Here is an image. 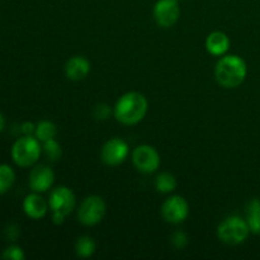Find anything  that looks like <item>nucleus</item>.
Here are the masks:
<instances>
[{
	"mask_svg": "<svg viewBox=\"0 0 260 260\" xmlns=\"http://www.w3.org/2000/svg\"><path fill=\"white\" fill-rule=\"evenodd\" d=\"M149 102L139 91H128L118 98L113 108L114 118L124 126H134L145 118Z\"/></svg>",
	"mask_w": 260,
	"mask_h": 260,
	"instance_id": "obj_1",
	"label": "nucleus"
},
{
	"mask_svg": "<svg viewBox=\"0 0 260 260\" xmlns=\"http://www.w3.org/2000/svg\"><path fill=\"white\" fill-rule=\"evenodd\" d=\"M248 74L245 60L238 55H223L215 68V78L226 89L238 88L244 83Z\"/></svg>",
	"mask_w": 260,
	"mask_h": 260,
	"instance_id": "obj_2",
	"label": "nucleus"
},
{
	"mask_svg": "<svg viewBox=\"0 0 260 260\" xmlns=\"http://www.w3.org/2000/svg\"><path fill=\"white\" fill-rule=\"evenodd\" d=\"M48 206H50L51 213H52L53 223L61 225V223H63L65 218L75 210V194L70 188L65 187V185L56 187L50 193Z\"/></svg>",
	"mask_w": 260,
	"mask_h": 260,
	"instance_id": "obj_3",
	"label": "nucleus"
},
{
	"mask_svg": "<svg viewBox=\"0 0 260 260\" xmlns=\"http://www.w3.org/2000/svg\"><path fill=\"white\" fill-rule=\"evenodd\" d=\"M42 152L41 142L33 136H23L12 146V159L18 167L28 168L38 161Z\"/></svg>",
	"mask_w": 260,
	"mask_h": 260,
	"instance_id": "obj_4",
	"label": "nucleus"
},
{
	"mask_svg": "<svg viewBox=\"0 0 260 260\" xmlns=\"http://www.w3.org/2000/svg\"><path fill=\"white\" fill-rule=\"evenodd\" d=\"M250 234L248 222L240 216H229L217 228V236L223 244L239 245L248 239Z\"/></svg>",
	"mask_w": 260,
	"mask_h": 260,
	"instance_id": "obj_5",
	"label": "nucleus"
},
{
	"mask_svg": "<svg viewBox=\"0 0 260 260\" xmlns=\"http://www.w3.org/2000/svg\"><path fill=\"white\" fill-rule=\"evenodd\" d=\"M106 202L99 196H89L78 208V220L85 226L98 225L106 216Z\"/></svg>",
	"mask_w": 260,
	"mask_h": 260,
	"instance_id": "obj_6",
	"label": "nucleus"
},
{
	"mask_svg": "<svg viewBox=\"0 0 260 260\" xmlns=\"http://www.w3.org/2000/svg\"><path fill=\"white\" fill-rule=\"evenodd\" d=\"M132 161L135 168L144 174H152L160 168V155L154 146L140 145L132 151Z\"/></svg>",
	"mask_w": 260,
	"mask_h": 260,
	"instance_id": "obj_7",
	"label": "nucleus"
},
{
	"mask_svg": "<svg viewBox=\"0 0 260 260\" xmlns=\"http://www.w3.org/2000/svg\"><path fill=\"white\" fill-rule=\"evenodd\" d=\"M188 215H189V205L180 196H172L162 203L161 216L168 223L179 225L187 220Z\"/></svg>",
	"mask_w": 260,
	"mask_h": 260,
	"instance_id": "obj_8",
	"label": "nucleus"
},
{
	"mask_svg": "<svg viewBox=\"0 0 260 260\" xmlns=\"http://www.w3.org/2000/svg\"><path fill=\"white\" fill-rule=\"evenodd\" d=\"M152 15L156 24L161 28H170L180 17V5L178 0H157Z\"/></svg>",
	"mask_w": 260,
	"mask_h": 260,
	"instance_id": "obj_9",
	"label": "nucleus"
},
{
	"mask_svg": "<svg viewBox=\"0 0 260 260\" xmlns=\"http://www.w3.org/2000/svg\"><path fill=\"white\" fill-rule=\"evenodd\" d=\"M129 155V147L124 140L119 137H113L109 139L106 144L103 145L101 151L102 161L108 167H117L121 165L127 156Z\"/></svg>",
	"mask_w": 260,
	"mask_h": 260,
	"instance_id": "obj_10",
	"label": "nucleus"
},
{
	"mask_svg": "<svg viewBox=\"0 0 260 260\" xmlns=\"http://www.w3.org/2000/svg\"><path fill=\"white\" fill-rule=\"evenodd\" d=\"M53 182H55V174H53V170L47 165H36L30 170L28 183H29V187L33 192H47L52 187Z\"/></svg>",
	"mask_w": 260,
	"mask_h": 260,
	"instance_id": "obj_11",
	"label": "nucleus"
},
{
	"mask_svg": "<svg viewBox=\"0 0 260 260\" xmlns=\"http://www.w3.org/2000/svg\"><path fill=\"white\" fill-rule=\"evenodd\" d=\"M90 61L85 56H73L65 63V75L69 80H84L90 73Z\"/></svg>",
	"mask_w": 260,
	"mask_h": 260,
	"instance_id": "obj_12",
	"label": "nucleus"
},
{
	"mask_svg": "<svg viewBox=\"0 0 260 260\" xmlns=\"http://www.w3.org/2000/svg\"><path fill=\"white\" fill-rule=\"evenodd\" d=\"M48 208H50L48 202H46L45 198L41 197L37 192L28 194L23 201V211L32 220H41L45 217Z\"/></svg>",
	"mask_w": 260,
	"mask_h": 260,
	"instance_id": "obj_13",
	"label": "nucleus"
},
{
	"mask_svg": "<svg viewBox=\"0 0 260 260\" xmlns=\"http://www.w3.org/2000/svg\"><path fill=\"white\" fill-rule=\"evenodd\" d=\"M206 48L213 56H223L230 48V38L221 30L210 33L206 38Z\"/></svg>",
	"mask_w": 260,
	"mask_h": 260,
	"instance_id": "obj_14",
	"label": "nucleus"
},
{
	"mask_svg": "<svg viewBox=\"0 0 260 260\" xmlns=\"http://www.w3.org/2000/svg\"><path fill=\"white\" fill-rule=\"evenodd\" d=\"M246 222L250 233L260 235V200L254 198L246 207Z\"/></svg>",
	"mask_w": 260,
	"mask_h": 260,
	"instance_id": "obj_15",
	"label": "nucleus"
},
{
	"mask_svg": "<svg viewBox=\"0 0 260 260\" xmlns=\"http://www.w3.org/2000/svg\"><path fill=\"white\" fill-rule=\"evenodd\" d=\"M56 136H57V126L53 122L43 119L36 124L35 137L40 142H46L48 140L55 139Z\"/></svg>",
	"mask_w": 260,
	"mask_h": 260,
	"instance_id": "obj_16",
	"label": "nucleus"
},
{
	"mask_svg": "<svg viewBox=\"0 0 260 260\" xmlns=\"http://www.w3.org/2000/svg\"><path fill=\"white\" fill-rule=\"evenodd\" d=\"M155 188L157 192L162 193V194L172 193L177 188V179L172 173L162 172L157 174L156 179H155Z\"/></svg>",
	"mask_w": 260,
	"mask_h": 260,
	"instance_id": "obj_17",
	"label": "nucleus"
},
{
	"mask_svg": "<svg viewBox=\"0 0 260 260\" xmlns=\"http://www.w3.org/2000/svg\"><path fill=\"white\" fill-rule=\"evenodd\" d=\"M95 241L88 235L80 236L75 243V253L79 258H89L95 253Z\"/></svg>",
	"mask_w": 260,
	"mask_h": 260,
	"instance_id": "obj_18",
	"label": "nucleus"
},
{
	"mask_svg": "<svg viewBox=\"0 0 260 260\" xmlns=\"http://www.w3.org/2000/svg\"><path fill=\"white\" fill-rule=\"evenodd\" d=\"M15 182V173L12 167L0 164V194L7 193Z\"/></svg>",
	"mask_w": 260,
	"mask_h": 260,
	"instance_id": "obj_19",
	"label": "nucleus"
},
{
	"mask_svg": "<svg viewBox=\"0 0 260 260\" xmlns=\"http://www.w3.org/2000/svg\"><path fill=\"white\" fill-rule=\"evenodd\" d=\"M42 151L46 155L50 161L56 162L61 159L62 156V149H61V145L56 141L55 139L48 140V141L42 142Z\"/></svg>",
	"mask_w": 260,
	"mask_h": 260,
	"instance_id": "obj_20",
	"label": "nucleus"
},
{
	"mask_svg": "<svg viewBox=\"0 0 260 260\" xmlns=\"http://www.w3.org/2000/svg\"><path fill=\"white\" fill-rule=\"evenodd\" d=\"M3 259H9V260H23L25 258L24 253H23L22 248L17 245H12L4 250L2 254Z\"/></svg>",
	"mask_w": 260,
	"mask_h": 260,
	"instance_id": "obj_21",
	"label": "nucleus"
},
{
	"mask_svg": "<svg viewBox=\"0 0 260 260\" xmlns=\"http://www.w3.org/2000/svg\"><path fill=\"white\" fill-rule=\"evenodd\" d=\"M111 113H112L111 107L107 106V104L104 103H101L98 104V106H95V108H94L93 111L94 118L98 119V121H106V119L111 116Z\"/></svg>",
	"mask_w": 260,
	"mask_h": 260,
	"instance_id": "obj_22",
	"label": "nucleus"
},
{
	"mask_svg": "<svg viewBox=\"0 0 260 260\" xmlns=\"http://www.w3.org/2000/svg\"><path fill=\"white\" fill-rule=\"evenodd\" d=\"M170 240H172V244L175 246V248L183 249L185 248V245L188 244V236L185 235V233H183L182 230H178L173 234Z\"/></svg>",
	"mask_w": 260,
	"mask_h": 260,
	"instance_id": "obj_23",
	"label": "nucleus"
},
{
	"mask_svg": "<svg viewBox=\"0 0 260 260\" xmlns=\"http://www.w3.org/2000/svg\"><path fill=\"white\" fill-rule=\"evenodd\" d=\"M20 131L23 132L24 136H33L36 131V124H33L32 122H24V123L20 126Z\"/></svg>",
	"mask_w": 260,
	"mask_h": 260,
	"instance_id": "obj_24",
	"label": "nucleus"
},
{
	"mask_svg": "<svg viewBox=\"0 0 260 260\" xmlns=\"http://www.w3.org/2000/svg\"><path fill=\"white\" fill-rule=\"evenodd\" d=\"M5 234H7V236L10 239V240L14 241L15 239L18 238V235H19V229H18V226L15 225H9V228L5 230Z\"/></svg>",
	"mask_w": 260,
	"mask_h": 260,
	"instance_id": "obj_25",
	"label": "nucleus"
},
{
	"mask_svg": "<svg viewBox=\"0 0 260 260\" xmlns=\"http://www.w3.org/2000/svg\"><path fill=\"white\" fill-rule=\"evenodd\" d=\"M4 127H5V118H4V116H3L2 112H0V132L4 129Z\"/></svg>",
	"mask_w": 260,
	"mask_h": 260,
	"instance_id": "obj_26",
	"label": "nucleus"
}]
</instances>
